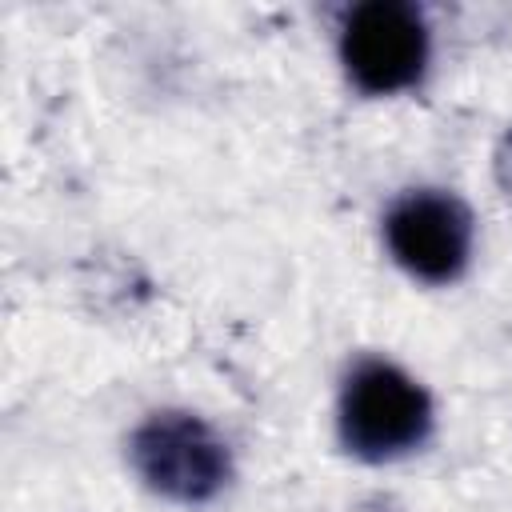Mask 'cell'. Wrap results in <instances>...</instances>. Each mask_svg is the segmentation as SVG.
I'll use <instances>...</instances> for the list:
<instances>
[{"instance_id":"cell-3","label":"cell","mask_w":512,"mask_h":512,"mask_svg":"<svg viewBox=\"0 0 512 512\" xmlns=\"http://www.w3.org/2000/svg\"><path fill=\"white\" fill-rule=\"evenodd\" d=\"M128 464L140 484L172 504H208L232 484L228 440L196 412H148L128 436Z\"/></svg>"},{"instance_id":"cell-1","label":"cell","mask_w":512,"mask_h":512,"mask_svg":"<svg viewBox=\"0 0 512 512\" xmlns=\"http://www.w3.org/2000/svg\"><path fill=\"white\" fill-rule=\"evenodd\" d=\"M436 408L428 388L384 356L348 364L336 392V440L364 464H392L428 444Z\"/></svg>"},{"instance_id":"cell-2","label":"cell","mask_w":512,"mask_h":512,"mask_svg":"<svg viewBox=\"0 0 512 512\" xmlns=\"http://www.w3.org/2000/svg\"><path fill=\"white\" fill-rule=\"evenodd\" d=\"M336 56L356 92L400 96L428 76L432 24L412 0H360L336 24Z\"/></svg>"},{"instance_id":"cell-5","label":"cell","mask_w":512,"mask_h":512,"mask_svg":"<svg viewBox=\"0 0 512 512\" xmlns=\"http://www.w3.org/2000/svg\"><path fill=\"white\" fill-rule=\"evenodd\" d=\"M500 184L512 192V132H508V140H504V148H500Z\"/></svg>"},{"instance_id":"cell-4","label":"cell","mask_w":512,"mask_h":512,"mask_svg":"<svg viewBox=\"0 0 512 512\" xmlns=\"http://www.w3.org/2000/svg\"><path fill=\"white\" fill-rule=\"evenodd\" d=\"M384 244L412 280L452 284L472 264L476 220L448 188H408L384 212Z\"/></svg>"}]
</instances>
